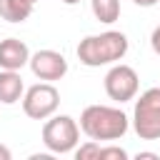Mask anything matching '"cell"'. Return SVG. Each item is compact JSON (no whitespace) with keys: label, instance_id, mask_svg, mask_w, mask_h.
<instances>
[{"label":"cell","instance_id":"4","mask_svg":"<svg viewBox=\"0 0 160 160\" xmlns=\"http://www.w3.org/2000/svg\"><path fill=\"white\" fill-rule=\"evenodd\" d=\"M78 138H80V128L70 115H55V118L50 115V120L42 125V142L50 152L62 155L75 150Z\"/></svg>","mask_w":160,"mask_h":160},{"label":"cell","instance_id":"7","mask_svg":"<svg viewBox=\"0 0 160 160\" xmlns=\"http://www.w3.org/2000/svg\"><path fill=\"white\" fill-rule=\"evenodd\" d=\"M28 65H30L32 75L40 78V80H45V82L60 80L68 72V60L58 50H38L35 55H30V62Z\"/></svg>","mask_w":160,"mask_h":160},{"label":"cell","instance_id":"15","mask_svg":"<svg viewBox=\"0 0 160 160\" xmlns=\"http://www.w3.org/2000/svg\"><path fill=\"white\" fill-rule=\"evenodd\" d=\"M135 5H140V8H152V5H158L160 0H132Z\"/></svg>","mask_w":160,"mask_h":160},{"label":"cell","instance_id":"19","mask_svg":"<svg viewBox=\"0 0 160 160\" xmlns=\"http://www.w3.org/2000/svg\"><path fill=\"white\" fill-rule=\"evenodd\" d=\"M28 2H32V5H35V2H38V0H28Z\"/></svg>","mask_w":160,"mask_h":160},{"label":"cell","instance_id":"2","mask_svg":"<svg viewBox=\"0 0 160 160\" xmlns=\"http://www.w3.org/2000/svg\"><path fill=\"white\" fill-rule=\"evenodd\" d=\"M128 52V38L118 30H108L100 35H88L78 45V58L88 68H100L122 60Z\"/></svg>","mask_w":160,"mask_h":160},{"label":"cell","instance_id":"1","mask_svg":"<svg viewBox=\"0 0 160 160\" xmlns=\"http://www.w3.org/2000/svg\"><path fill=\"white\" fill-rule=\"evenodd\" d=\"M80 130L90 140H120L128 132V115L110 105H88L80 115Z\"/></svg>","mask_w":160,"mask_h":160},{"label":"cell","instance_id":"10","mask_svg":"<svg viewBox=\"0 0 160 160\" xmlns=\"http://www.w3.org/2000/svg\"><path fill=\"white\" fill-rule=\"evenodd\" d=\"M32 12V2L28 0H0V18L8 22H22Z\"/></svg>","mask_w":160,"mask_h":160},{"label":"cell","instance_id":"17","mask_svg":"<svg viewBox=\"0 0 160 160\" xmlns=\"http://www.w3.org/2000/svg\"><path fill=\"white\" fill-rule=\"evenodd\" d=\"M140 158H150V160H155L158 155H155V152H138V160H140Z\"/></svg>","mask_w":160,"mask_h":160},{"label":"cell","instance_id":"16","mask_svg":"<svg viewBox=\"0 0 160 160\" xmlns=\"http://www.w3.org/2000/svg\"><path fill=\"white\" fill-rule=\"evenodd\" d=\"M10 158H12V152H10L5 145H0V160H10Z\"/></svg>","mask_w":160,"mask_h":160},{"label":"cell","instance_id":"3","mask_svg":"<svg viewBox=\"0 0 160 160\" xmlns=\"http://www.w3.org/2000/svg\"><path fill=\"white\" fill-rule=\"evenodd\" d=\"M132 128H135L138 138H142V140L160 138V88H148L135 100Z\"/></svg>","mask_w":160,"mask_h":160},{"label":"cell","instance_id":"5","mask_svg":"<svg viewBox=\"0 0 160 160\" xmlns=\"http://www.w3.org/2000/svg\"><path fill=\"white\" fill-rule=\"evenodd\" d=\"M58 105H60V92L52 82H38L28 88L22 95V110L32 120H48L50 115H55Z\"/></svg>","mask_w":160,"mask_h":160},{"label":"cell","instance_id":"8","mask_svg":"<svg viewBox=\"0 0 160 160\" xmlns=\"http://www.w3.org/2000/svg\"><path fill=\"white\" fill-rule=\"evenodd\" d=\"M30 62V50L18 38L0 40V68L2 70H20Z\"/></svg>","mask_w":160,"mask_h":160},{"label":"cell","instance_id":"13","mask_svg":"<svg viewBox=\"0 0 160 160\" xmlns=\"http://www.w3.org/2000/svg\"><path fill=\"white\" fill-rule=\"evenodd\" d=\"M105 158L125 160V158H128V152H125L122 148H118V145H110V148H102V150H100V160H105Z\"/></svg>","mask_w":160,"mask_h":160},{"label":"cell","instance_id":"12","mask_svg":"<svg viewBox=\"0 0 160 160\" xmlns=\"http://www.w3.org/2000/svg\"><path fill=\"white\" fill-rule=\"evenodd\" d=\"M100 142L98 140H88L85 145H80L78 150H75V158L78 160H90V158H95V160H100Z\"/></svg>","mask_w":160,"mask_h":160},{"label":"cell","instance_id":"6","mask_svg":"<svg viewBox=\"0 0 160 160\" xmlns=\"http://www.w3.org/2000/svg\"><path fill=\"white\" fill-rule=\"evenodd\" d=\"M138 88H140V78L138 72L130 68V65H112L105 75V92L110 100L115 102H128L138 95Z\"/></svg>","mask_w":160,"mask_h":160},{"label":"cell","instance_id":"9","mask_svg":"<svg viewBox=\"0 0 160 160\" xmlns=\"http://www.w3.org/2000/svg\"><path fill=\"white\" fill-rule=\"evenodd\" d=\"M25 95V85L18 70H2L0 72V102L2 105H12L18 100H22Z\"/></svg>","mask_w":160,"mask_h":160},{"label":"cell","instance_id":"14","mask_svg":"<svg viewBox=\"0 0 160 160\" xmlns=\"http://www.w3.org/2000/svg\"><path fill=\"white\" fill-rule=\"evenodd\" d=\"M150 45H152V50L160 55V25L152 30V35H150Z\"/></svg>","mask_w":160,"mask_h":160},{"label":"cell","instance_id":"11","mask_svg":"<svg viewBox=\"0 0 160 160\" xmlns=\"http://www.w3.org/2000/svg\"><path fill=\"white\" fill-rule=\"evenodd\" d=\"M90 8L92 15L105 25H112L120 18V0H90Z\"/></svg>","mask_w":160,"mask_h":160},{"label":"cell","instance_id":"18","mask_svg":"<svg viewBox=\"0 0 160 160\" xmlns=\"http://www.w3.org/2000/svg\"><path fill=\"white\" fill-rule=\"evenodd\" d=\"M65 5H75V2H80V0H62Z\"/></svg>","mask_w":160,"mask_h":160}]
</instances>
